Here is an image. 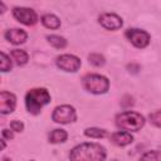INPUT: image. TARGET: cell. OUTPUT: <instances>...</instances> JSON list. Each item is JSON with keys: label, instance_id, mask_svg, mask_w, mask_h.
Listing matches in <instances>:
<instances>
[{"label": "cell", "instance_id": "cell-1", "mask_svg": "<svg viewBox=\"0 0 161 161\" xmlns=\"http://www.w3.org/2000/svg\"><path fill=\"white\" fill-rule=\"evenodd\" d=\"M106 150L103 146L93 142H84L73 147L69 152V158L75 161H101L106 158Z\"/></svg>", "mask_w": 161, "mask_h": 161}, {"label": "cell", "instance_id": "cell-2", "mask_svg": "<svg viewBox=\"0 0 161 161\" xmlns=\"http://www.w3.org/2000/svg\"><path fill=\"white\" fill-rule=\"evenodd\" d=\"M50 94L47 88H33L25 94V107L29 113L39 114L44 106L50 103Z\"/></svg>", "mask_w": 161, "mask_h": 161}, {"label": "cell", "instance_id": "cell-3", "mask_svg": "<svg viewBox=\"0 0 161 161\" xmlns=\"http://www.w3.org/2000/svg\"><path fill=\"white\" fill-rule=\"evenodd\" d=\"M116 126L122 131L136 132L145 126V117L133 111H126L116 116Z\"/></svg>", "mask_w": 161, "mask_h": 161}, {"label": "cell", "instance_id": "cell-4", "mask_svg": "<svg viewBox=\"0 0 161 161\" xmlns=\"http://www.w3.org/2000/svg\"><path fill=\"white\" fill-rule=\"evenodd\" d=\"M83 87L87 92L92 94H103L109 88V80L107 77L97 73H89L86 74L82 79Z\"/></svg>", "mask_w": 161, "mask_h": 161}, {"label": "cell", "instance_id": "cell-5", "mask_svg": "<svg viewBox=\"0 0 161 161\" xmlns=\"http://www.w3.org/2000/svg\"><path fill=\"white\" fill-rule=\"evenodd\" d=\"M52 119L55 123H60V125H67V123H72L77 119V112L75 108L70 104H62L54 108L53 113H52Z\"/></svg>", "mask_w": 161, "mask_h": 161}, {"label": "cell", "instance_id": "cell-6", "mask_svg": "<svg viewBox=\"0 0 161 161\" xmlns=\"http://www.w3.org/2000/svg\"><path fill=\"white\" fill-rule=\"evenodd\" d=\"M125 36L127 38V40L136 48L138 49H143L150 44L151 36L146 30L142 29H137V28H130L126 30Z\"/></svg>", "mask_w": 161, "mask_h": 161}, {"label": "cell", "instance_id": "cell-7", "mask_svg": "<svg viewBox=\"0 0 161 161\" xmlns=\"http://www.w3.org/2000/svg\"><path fill=\"white\" fill-rule=\"evenodd\" d=\"M13 16L24 25H34L38 21L36 13L30 8L15 6L13 9Z\"/></svg>", "mask_w": 161, "mask_h": 161}, {"label": "cell", "instance_id": "cell-8", "mask_svg": "<svg viewBox=\"0 0 161 161\" xmlns=\"http://www.w3.org/2000/svg\"><path fill=\"white\" fill-rule=\"evenodd\" d=\"M82 65V62L78 57L73 54H62L57 58V67L64 72H77Z\"/></svg>", "mask_w": 161, "mask_h": 161}, {"label": "cell", "instance_id": "cell-9", "mask_svg": "<svg viewBox=\"0 0 161 161\" xmlns=\"http://www.w3.org/2000/svg\"><path fill=\"white\" fill-rule=\"evenodd\" d=\"M98 23L107 30H118L122 28V18L114 13H103L98 16Z\"/></svg>", "mask_w": 161, "mask_h": 161}, {"label": "cell", "instance_id": "cell-10", "mask_svg": "<svg viewBox=\"0 0 161 161\" xmlns=\"http://www.w3.org/2000/svg\"><path fill=\"white\" fill-rule=\"evenodd\" d=\"M16 107V97L14 93L3 91L0 93V112L1 114L11 113Z\"/></svg>", "mask_w": 161, "mask_h": 161}, {"label": "cell", "instance_id": "cell-11", "mask_svg": "<svg viewBox=\"0 0 161 161\" xmlns=\"http://www.w3.org/2000/svg\"><path fill=\"white\" fill-rule=\"evenodd\" d=\"M4 36H5V39L8 42H10L14 45L23 44L28 39V34L23 29H9V30L5 31Z\"/></svg>", "mask_w": 161, "mask_h": 161}, {"label": "cell", "instance_id": "cell-12", "mask_svg": "<svg viewBox=\"0 0 161 161\" xmlns=\"http://www.w3.org/2000/svg\"><path fill=\"white\" fill-rule=\"evenodd\" d=\"M111 141L116 146L125 147L133 142V136L128 131H118V132H114L111 135Z\"/></svg>", "mask_w": 161, "mask_h": 161}, {"label": "cell", "instance_id": "cell-13", "mask_svg": "<svg viewBox=\"0 0 161 161\" xmlns=\"http://www.w3.org/2000/svg\"><path fill=\"white\" fill-rule=\"evenodd\" d=\"M42 24L47 28V29H52V30H55V29H58L59 26H60V19L57 16V15H54V14H44L43 16H42Z\"/></svg>", "mask_w": 161, "mask_h": 161}, {"label": "cell", "instance_id": "cell-14", "mask_svg": "<svg viewBox=\"0 0 161 161\" xmlns=\"http://www.w3.org/2000/svg\"><path fill=\"white\" fill-rule=\"evenodd\" d=\"M67 138H68V133L63 128H55L48 136V140L50 143H60V142H64Z\"/></svg>", "mask_w": 161, "mask_h": 161}, {"label": "cell", "instance_id": "cell-15", "mask_svg": "<svg viewBox=\"0 0 161 161\" xmlns=\"http://www.w3.org/2000/svg\"><path fill=\"white\" fill-rule=\"evenodd\" d=\"M10 55H11L13 60L15 62V64H18V65H24L29 60L28 53L25 50H21V49H14V50H11Z\"/></svg>", "mask_w": 161, "mask_h": 161}, {"label": "cell", "instance_id": "cell-16", "mask_svg": "<svg viewBox=\"0 0 161 161\" xmlns=\"http://www.w3.org/2000/svg\"><path fill=\"white\" fill-rule=\"evenodd\" d=\"M84 135L91 138H103L107 136V131L98 127H88L84 130Z\"/></svg>", "mask_w": 161, "mask_h": 161}, {"label": "cell", "instance_id": "cell-17", "mask_svg": "<svg viewBox=\"0 0 161 161\" xmlns=\"http://www.w3.org/2000/svg\"><path fill=\"white\" fill-rule=\"evenodd\" d=\"M47 39H48L49 44L53 45V47L57 48V49H63V48L67 47V40H65V38H63V36H60V35H48Z\"/></svg>", "mask_w": 161, "mask_h": 161}, {"label": "cell", "instance_id": "cell-18", "mask_svg": "<svg viewBox=\"0 0 161 161\" xmlns=\"http://www.w3.org/2000/svg\"><path fill=\"white\" fill-rule=\"evenodd\" d=\"M88 60H89V63H91L92 65H94V67H102V65L106 63L104 57H103L102 54H99V53H92V54H89Z\"/></svg>", "mask_w": 161, "mask_h": 161}, {"label": "cell", "instance_id": "cell-19", "mask_svg": "<svg viewBox=\"0 0 161 161\" xmlns=\"http://www.w3.org/2000/svg\"><path fill=\"white\" fill-rule=\"evenodd\" d=\"M11 67H13V63H11L10 57H9V55H6L4 52H1V65H0L1 72H3V73L9 72V70L11 69Z\"/></svg>", "mask_w": 161, "mask_h": 161}, {"label": "cell", "instance_id": "cell-20", "mask_svg": "<svg viewBox=\"0 0 161 161\" xmlns=\"http://www.w3.org/2000/svg\"><path fill=\"white\" fill-rule=\"evenodd\" d=\"M148 119H150V122H151L153 126H156V127H160V128H161V109H158V111H155V112L150 113Z\"/></svg>", "mask_w": 161, "mask_h": 161}, {"label": "cell", "instance_id": "cell-21", "mask_svg": "<svg viewBox=\"0 0 161 161\" xmlns=\"http://www.w3.org/2000/svg\"><path fill=\"white\" fill-rule=\"evenodd\" d=\"M142 160H161V152L158 151H148L141 156Z\"/></svg>", "mask_w": 161, "mask_h": 161}, {"label": "cell", "instance_id": "cell-22", "mask_svg": "<svg viewBox=\"0 0 161 161\" xmlns=\"http://www.w3.org/2000/svg\"><path fill=\"white\" fill-rule=\"evenodd\" d=\"M10 128L14 131V132H21L24 130V123L21 121H18V119H14L10 122Z\"/></svg>", "mask_w": 161, "mask_h": 161}, {"label": "cell", "instance_id": "cell-23", "mask_svg": "<svg viewBox=\"0 0 161 161\" xmlns=\"http://www.w3.org/2000/svg\"><path fill=\"white\" fill-rule=\"evenodd\" d=\"M3 138H5V140H13L14 138V131L11 128L10 130L4 128L3 130Z\"/></svg>", "mask_w": 161, "mask_h": 161}]
</instances>
